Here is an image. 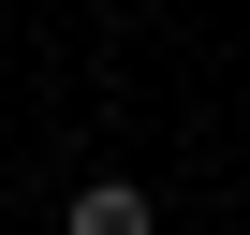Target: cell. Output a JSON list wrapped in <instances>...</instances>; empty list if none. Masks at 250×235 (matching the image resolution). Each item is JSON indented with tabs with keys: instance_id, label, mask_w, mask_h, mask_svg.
I'll list each match as a JSON object with an SVG mask.
<instances>
[{
	"instance_id": "6da1fadb",
	"label": "cell",
	"mask_w": 250,
	"mask_h": 235,
	"mask_svg": "<svg viewBox=\"0 0 250 235\" xmlns=\"http://www.w3.org/2000/svg\"><path fill=\"white\" fill-rule=\"evenodd\" d=\"M59 235H162V206H147L133 176H88V191L59 206Z\"/></svg>"
}]
</instances>
